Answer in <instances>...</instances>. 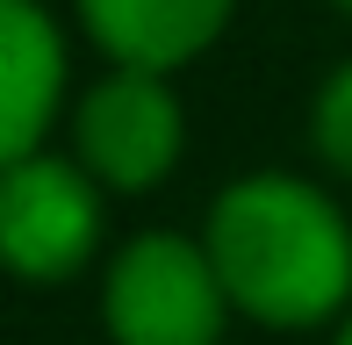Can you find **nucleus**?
Here are the masks:
<instances>
[{
    "label": "nucleus",
    "instance_id": "obj_1",
    "mask_svg": "<svg viewBox=\"0 0 352 345\" xmlns=\"http://www.w3.org/2000/svg\"><path fill=\"white\" fill-rule=\"evenodd\" d=\"M209 259L230 302L259 324H324L352 295V230L345 216L287 172H252L209 209Z\"/></svg>",
    "mask_w": 352,
    "mask_h": 345
},
{
    "label": "nucleus",
    "instance_id": "obj_2",
    "mask_svg": "<svg viewBox=\"0 0 352 345\" xmlns=\"http://www.w3.org/2000/svg\"><path fill=\"white\" fill-rule=\"evenodd\" d=\"M223 288L209 245L187 238H137L108 274V331L116 345H216L223 331Z\"/></svg>",
    "mask_w": 352,
    "mask_h": 345
},
{
    "label": "nucleus",
    "instance_id": "obj_3",
    "mask_svg": "<svg viewBox=\"0 0 352 345\" xmlns=\"http://www.w3.org/2000/svg\"><path fill=\"white\" fill-rule=\"evenodd\" d=\"M101 238V180L87 166L14 159L0 187V245L22 280H65Z\"/></svg>",
    "mask_w": 352,
    "mask_h": 345
},
{
    "label": "nucleus",
    "instance_id": "obj_4",
    "mask_svg": "<svg viewBox=\"0 0 352 345\" xmlns=\"http://www.w3.org/2000/svg\"><path fill=\"white\" fill-rule=\"evenodd\" d=\"M79 166L116 194H144L158 172L180 159V101H173L166 72L116 65L79 108Z\"/></svg>",
    "mask_w": 352,
    "mask_h": 345
},
{
    "label": "nucleus",
    "instance_id": "obj_5",
    "mask_svg": "<svg viewBox=\"0 0 352 345\" xmlns=\"http://www.w3.org/2000/svg\"><path fill=\"white\" fill-rule=\"evenodd\" d=\"M65 87V43L36 0H0V151L36 159Z\"/></svg>",
    "mask_w": 352,
    "mask_h": 345
},
{
    "label": "nucleus",
    "instance_id": "obj_6",
    "mask_svg": "<svg viewBox=\"0 0 352 345\" xmlns=\"http://www.w3.org/2000/svg\"><path fill=\"white\" fill-rule=\"evenodd\" d=\"M79 14L116 65L173 72L216 43V29L230 22V0H79Z\"/></svg>",
    "mask_w": 352,
    "mask_h": 345
},
{
    "label": "nucleus",
    "instance_id": "obj_7",
    "mask_svg": "<svg viewBox=\"0 0 352 345\" xmlns=\"http://www.w3.org/2000/svg\"><path fill=\"white\" fill-rule=\"evenodd\" d=\"M316 151L352 180V58L324 80V93H316Z\"/></svg>",
    "mask_w": 352,
    "mask_h": 345
},
{
    "label": "nucleus",
    "instance_id": "obj_8",
    "mask_svg": "<svg viewBox=\"0 0 352 345\" xmlns=\"http://www.w3.org/2000/svg\"><path fill=\"white\" fill-rule=\"evenodd\" d=\"M338 345H352V324H345V338H338Z\"/></svg>",
    "mask_w": 352,
    "mask_h": 345
},
{
    "label": "nucleus",
    "instance_id": "obj_9",
    "mask_svg": "<svg viewBox=\"0 0 352 345\" xmlns=\"http://www.w3.org/2000/svg\"><path fill=\"white\" fill-rule=\"evenodd\" d=\"M345 8H352V0H345Z\"/></svg>",
    "mask_w": 352,
    "mask_h": 345
}]
</instances>
